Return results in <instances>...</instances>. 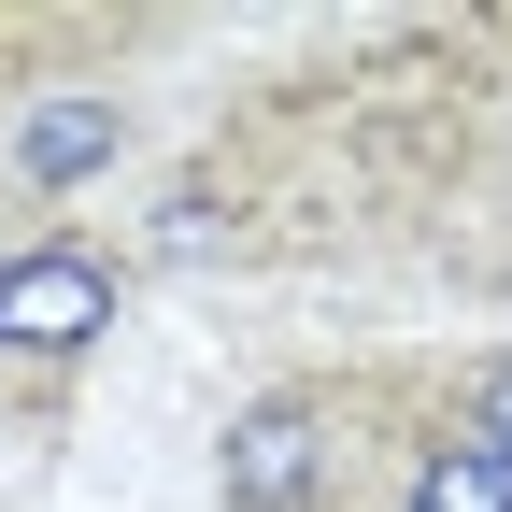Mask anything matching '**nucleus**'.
Segmentation results:
<instances>
[{"label": "nucleus", "instance_id": "nucleus-1", "mask_svg": "<svg viewBox=\"0 0 512 512\" xmlns=\"http://www.w3.org/2000/svg\"><path fill=\"white\" fill-rule=\"evenodd\" d=\"M114 313H128L114 242H86V228L0 242V356H15V370H72V356H100Z\"/></svg>", "mask_w": 512, "mask_h": 512}, {"label": "nucleus", "instance_id": "nucleus-2", "mask_svg": "<svg viewBox=\"0 0 512 512\" xmlns=\"http://www.w3.org/2000/svg\"><path fill=\"white\" fill-rule=\"evenodd\" d=\"M214 498L228 512H328L342 498V427L313 384H271V399H242L214 427Z\"/></svg>", "mask_w": 512, "mask_h": 512}, {"label": "nucleus", "instance_id": "nucleus-3", "mask_svg": "<svg viewBox=\"0 0 512 512\" xmlns=\"http://www.w3.org/2000/svg\"><path fill=\"white\" fill-rule=\"evenodd\" d=\"M128 157V100H100V86H57V100H29L15 128H0V171L29 185V200H57V185H100Z\"/></svg>", "mask_w": 512, "mask_h": 512}, {"label": "nucleus", "instance_id": "nucleus-4", "mask_svg": "<svg viewBox=\"0 0 512 512\" xmlns=\"http://www.w3.org/2000/svg\"><path fill=\"white\" fill-rule=\"evenodd\" d=\"M399 512H512V456H498L484 427H427V456H413Z\"/></svg>", "mask_w": 512, "mask_h": 512}, {"label": "nucleus", "instance_id": "nucleus-5", "mask_svg": "<svg viewBox=\"0 0 512 512\" xmlns=\"http://www.w3.org/2000/svg\"><path fill=\"white\" fill-rule=\"evenodd\" d=\"M456 427H484L498 456H512V356H484V370H470V399H456Z\"/></svg>", "mask_w": 512, "mask_h": 512}]
</instances>
